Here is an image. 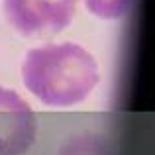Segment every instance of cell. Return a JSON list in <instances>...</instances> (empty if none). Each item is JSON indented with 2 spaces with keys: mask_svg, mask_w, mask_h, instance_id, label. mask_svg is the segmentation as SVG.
<instances>
[{
  "mask_svg": "<svg viewBox=\"0 0 155 155\" xmlns=\"http://www.w3.org/2000/svg\"><path fill=\"white\" fill-rule=\"evenodd\" d=\"M77 0H4L8 24L24 38L57 35L73 22Z\"/></svg>",
  "mask_w": 155,
  "mask_h": 155,
  "instance_id": "cell-2",
  "label": "cell"
},
{
  "mask_svg": "<svg viewBox=\"0 0 155 155\" xmlns=\"http://www.w3.org/2000/svg\"><path fill=\"white\" fill-rule=\"evenodd\" d=\"M134 0H84V6L100 20H120L130 12Z\"/></svg>",
  "mask_w": 155,
  "mask_h": 155,
  "instance_id": "cell-5",
  "label": "cell"
},
{
  "mask_svg": "<svg viewBox=\"0 0 155 155\" xmlns=\"http://www.w3.org/2000/svg\"><path fill=\"white\" fill-rule=\"evenodd\" d=\"M24 87L51 108L75 106L96 88L100 71L96 59L73 41L34 47L22 63Z\"/></svg>",
  "mask_w": 155,
  "mask_h": 155,
  "instance_id": "cell-1",
  "label": "cell"
},
{
  "mask_svg": "<svg viewBox=\"0 0 155 155\" xmlns=\"http://www.w3.org/2000/svg\"><path fill=\"white\" fill-rule=\"evenodd\" d=\"M57 155H114V147L100 134L84 132L69 137Z\"/></svg>",
  "mask_w": 155,
  "mask_h": 155,
  "instance_id": "cell-4",
  "label": "cell"
},
{
  "mask_svg": "<svg viewBox=\"0 0 155 155\" xmlns=\"http://www.w3.org/2000/svg\"><path fill=\"white\" fill-rule=\"evenodd\" d=\"M38 136L31 106L16 91L0 84V155H24Z\"/></svg>",
  "mask_w": 155,
  "mask_h": 155,
  "instance_id": "cell-3",
  "label": "cell"
}]
</instances>
